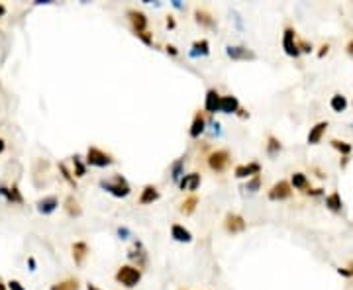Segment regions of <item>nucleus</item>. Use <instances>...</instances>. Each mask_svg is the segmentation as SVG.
Wrapping results in <instances>:
<instances>
[{
	"label": "nucleus",
	"instance_id": "bb28decb",
	"mask_svg": "<svg viewBox=\"0 0 353 290\" xmlns=\"http://www.w3.org/2000/svg\"><path fill=\"white\" fill-rule=\"evenodd\" d=\"M196 206H198V196H196V194H190V196H187L185 200L181 202V214H185V216L194 214Z\"/></svg>",
	"mask_w": 353,
	"mask_h": 290
},
{
	"label": "nucleus",
	"instance_id": "4be33fe9",
	"mask_svg": "<svg viewBox=\"0 0 353 290\" xmlns=\"http://www.w3.org/2000/svg\"><path fill=\"white\" fill-rule=\"evenodd\" d=\"M57 206H59L57 196H47V198H42L38 202V212L40 214H51V212H55Z\"/></svg>",
	"mask_w": 353,
	"mask_h": 290
},
{
	"label": "nucleus",
	"instance_id": "09e8293b",
	"mask_svg": "<svg viewBox=\"0 0 353 290\" xmlns=\"http://www.w3.org/2000/svg\"><path fill=\"white\" fill-rule=\"evenodd\" d=\"M173 6H175V8H183V4H181L179 0H175V2H173Z\"/></svg>",
	"mask_w": 353,
	"mask_h": 290
},
{
	"label": "nucleus",
	"instance_id": "ea45409f",
	"mask_svg": "<svg viewBox=\"0 0 353 290\" xmlns=\"http://www.w3.org/2000/svg\"><path fill=\"white\" fill-rule=\"evenodd\" d=\"M306 194H308V196H320V194H324V190H322V188H310Z\"/></svg>",
	"mask_w": 353,
	"mask_h": 290
},
{
	"label": "nucleus",
	"instance_id": "a18cd8bd",
	"mask_svg": "<svg viewBox=\"0 0 353 290\" xmlns=\"http://www.w3.org/2000/svg\"><path fill=\"white\" fill-rule=\"evenodd\" d=\"M87 290H102V288H98L96 284H93V282H89V284H87Z\"/></svg>",
	"mask_w": 353,
	"mask_h": 290
},
{
	"label": "nucleus",
	"instance_id": "5701e85b",
	"mask_svg": "<svg viewBox=\"0 0 353 290\" xmlns=\"http://www.w3.org/2000/svg\"><path fill=\"white\" fill-rule=\"evenodd\" d=\"M347 104H349V102H347V98H345L343 94H339V92H337V94H333V96L329 98V108L335 112V114H341V112L347 110Z\"/></svg>",
	"mask_w": 353,
	"mask_h": 290
},
{
	"label": "nucleus",
	"instance_id": "8fccbe9b",
	"mask_svg": "<svg viewBox=\"0 0 353 290\" xmlns=\"http://www.w3.org/2000/svg\"><path fill=\"white\" fill-rule=\"evenodd\" d=\"M4 147H6V143H4V139H0V153L4 151Z\"/></svg>",
	"mask_w": 353,
	"mask_h": 290
},
{
	"label": "nucleus",
	"instance_id": "0eeeda50",
	"mask_svg": "<svg viewBox=\"0 0 353 290\" xmlns=\"http://www.w3.org/2000/svg\"><path fill=\"white\" fill-rule=\"evenodd\" d=\"M282 49L288 57H298L300 55V49H298V40H296V32L294 28L286 26L284 32H282Z\"/></svg>",
	"mask_w": 353,
	"mask_h": 290
},
{
	"label": "nucleus",
	"instance_id": "a19ab883",
	"mask_svg": "<svg viewBox=\"0 0 353 290\" xmlns=\"http://www.w3.org/2000/svg\"><path fill=\"white\" fill-rule=\"evenodd\" d=\"M345 53H347L349 57H353V38L347 42V45H345Z\"/></svg>",
	"mask_w": 353,
	"mask_h": 290
},
{
	"label": "nucleus",
	"instance_id": "f8f14e48",
	"mask_svg": "<svg viewBox=\"0 0 353 290\" xmlns=\"http://www.w3.org/2000/svg\"><path fill=\"white\" fill-rule=\"evenodd\" d=\"M128 257H130V261L138 268H143L147 265V251H145V247L141 245L140 241H136L134 247L128 251Z\"/></svg>",
	"mask_w": 353,
	"mask_h": 290
},
{
	"label": "nucleus",
	"instance_id": "e433bc0d",
	"mask_svg": "<svg viewBox=\"0 0 353 290\" xmlns=\"http://www.w3.org/2000/svg\"><path fill=\"white\" fill-rule=\"evenodd\" d=\"M8 290H26V288H24L18 280H10V282H8Z\"/></svg>",
	"mask_w": 353,
	"mask_h": 290
},
{
	"label": "nucleus",
	"instance_id": "4c0bfd02",
	"mask_svg": "<svg viewBox=\"0 0 353 290\" xmlns=\"http://www.w3.org/2000/svg\"><path fill=\"white\" fill-rule=\"evenodd\" d=\"M118 235H120V239H128L130 229H128V227H118Z\"/></svg>",
	"mask_w": 353,
	"mask_h": 290
},
{
	"label": "nucleus",
	"instance_id": "ddd939ff",
	"mask_svg": "<svg viewBox=\"0 0 353 290\" xmlns=\"http://www.w3.org/2000/svg\"><path fill=\"white\" fill-rule=\"evenodd\" d=\"M328 122H318V124H314L312 128H310V132H308V137H306V141H308V145H318L320 141H322V137L326 135L328 132Z\"/></svg>",
	"mask_w": 353,
	"mask_h": 290
},
{
	"label": "nucleus",
	"instance_id": "6e6552de",
	"mask_svg": "<svg viewBox=\"0 0 353 290\" xmlns=\"http://www.w3.org/2000/svg\"><path fill=\"white\" fill-rule=\"evenodd\" d=\"M245 227H247V222L243 220V216H239V214H235V212H228L226 214V218H224V229L228 231V233H241V231H245Z\"/></svg>",
	"mask_w": 353,
	"mask_h": 290
},
{
	"label": "nucleus",
	"instance_id": "cd10ccee",
	"mask_svg": "<svg viewBox=\"0 0 353 290\" xmlns=\"http://www.w3.org/2000/svg\"><path fill=\"white\" fill-rule=\"evenodd\" d=\"M65 212L69 214V216H81L83 214V208H81V204H79V200L73 196V194H69L67 198H65Z\"/></svg>",
	"mask_w": 353,
	"mask_h": 290
},
{
	"label": "nucleus",
	"instance_id": "2f4dec72",
	"mask_svg": "<svg viewBox=\"0 0 353 290\" xmlns=\"http://www.w3.org/2000/svg\"><path fill=\"white\" fill-rule=\"evenodd\" d=\"M329 143H331V147H333V149H337V151H339V153H341V155H343V157H349V155H351V145H349L347 141H339V139H331Z\"/></svg>",
	"mask_w": 353,
	"mask_h": 290
},
{
	"label": "nucleus",
	"instance_id": "473e14b6",
	"mask_svg": "<svg viewBox=\"0 0 353 290\" xmlns=\"http://www.w3.org/2000/svg\"><path fill=\"white\" fill-rule=\"evenodd\" d=\"M73 167H75V175H77V177H85V173H87V167H85V163L81 161V157H79V155L73 157Z\"/></svg>",
	"mask_w": 353,
	"mask_h": 290
},
{
	"label": "nucleus",
	"instance_id": "72a5a7b5",
	"mask_svg": "<svg viewBox=\"0 0 353 290\" xmlns=\"http://www.w3.org/2000/svg\"><path fill=\"white\" fill-rule=\"evenodd\" d=\"M259 188H261V175L253 177V179H249L247 182H245V186H243V190H249V192H257Z\"/></svg>",
	"mask_w": 353,
	"mask_h": 290
},
{
	"label": "nucleus",
	"instance_id": "58836bf2",
	"mask_svg": "<svg viewBox=\"0 0 353 290\" xmlns=\"http://www.w3.org/2000/svg\"><path fill=\"white\" fill-rule=\"evenodd\" d=\"M220 128H222V126H220L218 122H214V124H212V130H210L212 137H214V135H220Z\"/></svg>",
	"mask_w": 353,
	"mask_h": 290
},
{
	"label": "nucleus",
	"instance_id": "de8ad7c7",
	"mask_svg": "<svg viewBox=\"0 0 353 290\" xmlns=\"http://www.w3.org/2000/svg\"><path fill=\"white\" fill-rule=\"evenodd\" d=\"M6 288H8V284H4V280L0 278V290H6Z\"/></svg>",
	"mask_w": 353,
	"mask_h": 290
},
{
	"label": "nucleus",
	"instance_id": "20e7f679",
	"mask_svg": "<svg viewBox=\"0 0 353 290\" xmlns=\"http://www.w3.org/2000/svg\"><path fill=\"white\" fill-rule=\"evenodd\" d=\"M206 163H208V169L214 171V173H224L230 163H232V155L228 149H214L210 155L206 157Z\"/></svg>",
	"mask_w": 353,
	"mask_h": 290
},
{
	"label": "nucleus",
	"instance_id": "393cba45",
	"mask_svg": "<svg viewBox=\"0 0 353 290\" xmlns=\"http://www.w3.org/2000/svg\"><path fill=\"white\" fill-rule=\"evenodd\" d=\"M81 288V284H79V278H75V276H67L65 280H59V282H55L53 286L49 290H79Z\"/></svg>",
	"mask_w": 353,
	"mask_h": 290
},
{
	"label": "nucleus",
	"instance_id": "c85d7f7f",
	"mask_svg": "<svg viewBox=\"0 0 353 290\" xmlns=\"http://www.w3.org/2000/svg\"><path fill=\"white\" fill-rule=\"evenodd\" d=\"M265 149H267V155L269 157H277L281 153L282 145L275 135H269V137H267V143H265Z\"/></svg>",
	"mask_w": 353,
	"mask_h": 290
},
{
	"label": "nucleus",
	"instance_id": "a878e982",
	"mask_svg": "<svg viewBox=\"0 0 353 290\" xmlns=\"http://www.w3.org/2000/svg\"><path fill=\"white\" fill-rule=\"evenodd\" d=\"M190 55H192V57H198V55H200V57H206V55H210V44H208V40L194 42Z\"/></svg>",
	"mask_w": 353,
	"mask_h": 290
},
{
	"label": "nucleus",
	"instance_id": "39448f33",
	"mask_svg": "<svg viewBox=\"0 0 353 290\" xmlns=\"http://www.w3.org/2000/svg\"><path fill=\"white\" fill-rule=\"evenodd\" d=\"M114 163V157L98 147H89L87 149V165L91 167H98V169H104V167H110Z\"/></svg>",
	"mask_w": 353,
	"mask_h": 290
},
{
	"label": "nucleus",
	"instance_id": "9d476101",
	"mask_svg": "<svg viewBox=\"0 0 353 290\" xmlns=\"http://www.w3.org/2000/svg\"><path fill=\"white\" fill-rule=\"evenodd\" d=\"M226 55L230 57V59H234V61H253L255 59V53L249 49V47H245V45H228L226 47Z\"/></svg>",
	"mask_w": 353,
	"mask_h": 290
},
{
	"label": "nucleus",
	"instance_id": "7c9ffc66",
	"mask_svg": "<svg viewBox=\"0 0 353 290\" xmlns=\"http://www.w3.org/2000/svg\"><path fill=\"white\" fill-rule=\"evenodd\" d=\"M183 167H185V159H179V161H175L173 163V167H171V179L175 180L177 184L181 182V179L185 177L183 175Z\"/></svg>",
	"mask_w": 353,
	"mask_h": 290
},
{
	"label": "nucleus",
	"instance_id": "c9c22d12",
	"mask_svg": "<svg viewBox=\"0 0 353 290\" xmlns=\"http://www.w3.org/2000/svg\"><path fill=\"white\" fill-rule=\"evenodd\" d=\"M298 49H300V53H312V44H308L304 40H298Z\"/></svg>",
	"mask_w": 353,
	"mask_h": 290
},
{
	"label": "nucleus",
	"instance_id": "9b49d317",
	"mask_svg": "<svg viewBox=\"0 0 353 290\" xmlns=\"http://www.w3.org/2000/svg\"><path fill=\"white\" fill-rule=\"evenodd\" d=\"M204 132H206V116H204V112L198 110L194 114V118H192V124L188 128V135L192 139H198Z\"/></svg>",
	"mask_w": 353,
	"mask_h": 290
},
{
	"label": "nucleus",
	"instance_id": "49530a36",
	"mask_svg": "<svg viewBox=\"0 0 353 290\" xmlns=\"http://www.w3.org/2000/svg\"><path fill=\"white\" fill-rule=\"evenodd\" d=\"M4 14H6V6H4V4H0V18H2Z\"/></svg>",
	"mask_w": 353,
	"mask_h": 290
},
{
	"label": "nucleus",
	"instance_id": "4468645a",
	"mask_svg": "<svg viewBox=\"0 0 353 290\" xmlns=\"http://www.w3.org/2000/svg\"><path fill=\"white\" fill-rule=\"evenodd\" d=\"M200 182H202V177H200V173H188V175H185L183 179H181V182H179V188L185 192H196L198 190V186H200Z\"/></svg>",
	"mask_w": 353,
	"mask_h": 290
},
{
	"label": "nucleus",
	"instance_id": "f3484780",
	"mask_svg": "<svg viewBox=\"0 0 353 290\" xmlns=\"http://www.w3.org/2000/svg\"><path fill=\"white\" fill-rule=\"evenodd\" d=\"M159 198H161V194H159L157 186H155V184H145V186L141 188V194H140V198H138V202L143 206V204H153V202H157Z\"/></svg>",
	"mask_w": 353,
	"mask_h": 290
},
{
	"label": "nucleus",
	"instance_id": "c03bdc74",
	"mask_svg": "<svg viewBox=\"0 0 353 290\" xmlns=\"http://www.w3.org/2000/svg\"><path fill=\"white\" fill-rule=\"evenodd\" d=\"M328 49H329V45H328V44H326V45H322V51L318 53V57H324V55L328 53Z\"/></svg>",
	"mask_w": 353,
	"mask_h": 290
},
{
	"label": "nucleus",
	"instance_id": "b1692460",
	"mask_svg": "<svg viewBox=\"0 0 353 290\" xmlns=\"http://www.w3.org/2000/svg\"><path fill=\"white\" fill-rule=\"evenodd\" d=\"M326 206H328V210L335 212V214H339V212H341V208H343V200H341V196H339V192H337V190H333L331 194L326 196Z\"/></svg>",
	"mask_w": 353,
	"mask_h": 290
},
{
	"label": "nucleus",
	"instance_id": "dca6fc26",
	"mask_svg": "<svg viewBox=\"0 0 353 290\" xmlns=\"http://www.w3.org/2000/svg\"><path fill=\"white\" fill-rule=\"evenodd\" d=\"M220 104H222V96L216 89H210L204 96V112L208 114H216L220 112Z\"/></svg>",
	"mask_w": 353,
	"mask_h": 290
},
{
	"label": "nucleus",
	"instance_id": "2eb2a0df",
	"mask_svg": "<svg viewBox=\"0 0 353 290\" xmlns=\"http://www.w3.org/2000/svg\"><path fill=\"white\" fill-rule=\"evenodd\" d=\"M194 20H196V24H198L200 28H206V30H214V28H216V20H214V16H212L206 8L196 6V8H194Z\"/></svg>",
	"mask_w": 353,
	"mask_h": 290
},
{
	"label": "nucleus",
	"instance_id": "f03ea898",
	"mask_svg": "<svg viewBox=\"0 0 353 290\" xmlns=\"http://www.w3.org/2000/svg\"><path fill=\"white\" fill-rule=\"evenodd\" d=\"M98 184H100L102 190H106L108 194H112V196H116V198H126V196H130V192H132L130 182L124 179L122 175H114L110 180L102 179Z\"/></svg>",
	"mask_w": 353,
	"mask_h": 290
},
{
	"label": "nucleus",
	"instance_id": "79ce46f5",
	"mask_svg": "<svg viewBox=\"0 0 353 290\" xmlns=\"http://www.w3.org/2000/svg\"><path fill=\"white\" fill-rule=\"evenodd\" d=\"M165 49H167V53H171V55H179V51H177V47H175V45H167Z\"/></svg>",
	"mask_w": 353,
	"mask_h": 290
},
{
	"label": "nucleus",
	"instance_id": "a211bd4d",
	"mask_svg": "<svg viewBox=\"0 0 353 290\" xmlns=\"http://www.w3.org/2000/svg\"><path fill=\"white\" fill-rule=\"evenodd\" d=\"M171 237L175 241H179V243H190L192 241V233L188 231L185 225H181V223H173L171 225Z\"/></svg>",
	"mask_w": 353,
	"mask_h": 290
},
{
	"label": "nucleus",
	"instance_id": "412c9836",
	"mask_svg": "<svg viewBox=\"0 0 353 290\" xmlns=\"http://www.w3.org/2000/svg\"><path fill=\"white\" fill-rule=\"evenodd\" d=\"M290 186L294 188V190H300L302 194H306L308 190H310V180L306 177L304 173H292V177H290Z\"/></svg>",
	"mask_w": 353,
	"mask_h": 290
},
{
	"label": "nucleus",
	"instance_id": "aec40b11",
	"mask_svg": "<svg viewBox=\"0 0 353 290\" xmlns=\"http://www.w3.org/2000/svg\"><path fill=\"white\" fill-rule=\"evenodd\" d=\"M220 112H224V114H237V112H239V100L235 98L234 94H226V96H222Z\"/></svg>",
	"mask_w": 353,
	"mask_h": 290
},
{
	"label": "nucleus",
	"instance_id": "f257e3e1",
	"mask_svg": "<svg viewBox=\"0 0 353 290\" xmlns=\"http://www.w3.org/2000/svg\"><path fill=\"white\" fill-rule=\"evenodd\" d=\"M126 16H128V22L132 26V32L140 38L141 42L145 45L153 44V38H151L149 32H147V16H145V12H141L138 8H130V10L126 12Z\"/></svg>",
	"mask_w": 353,
	"mask_h": 290
},
{
	"label": "nucleus",
	"instance_id": "7ed1b4c3",
	"mask_svg": "<svg viewBox=\"0 0 353 290\" xmlns=\"http://www.w3.org/2000/svg\"><path fill=\"white\" fill-rule=\"evenodd\" d=\"M114 278L118 284L126 288H136L141 280V268H138L136 265H120Z\"/></svg>",
	"mask_w": 353,
	"mask_h": 290
},
{
	"label": "nucleus",
	"instance_id": "423d86ee",
	"mask_svg": "<svg viewBox=\"0 0 353 290\" xmlns=\"http://www.w3.org/2000/svg\"><path fill=\"white\" fill-rule=\"evenodd\" d=\"M292 196V186L288 180H279L275 182L269 190H267V198L273 202H281V200H288Z\"/></svg>",
	"mask_w": 353,
	"mask_h": 290
},
{
	"label": "nucleus",
	"instance_id": "6ab92c4d",
	"mask_svg": "<svg viewBox=\"0 0 353 290\" xmlns=\"http://www.w3.org/2000/svg\"><path fill=\"white\" fill-rule=\"evenodd\" d=\"M71 251H73V259H75V263L77 265H83L85 263V259L89 257V245H87V241H75L73 247H71Z\"/></svg>",
	"mask_w": 353,
	"mask_h": 290
},
{
	"label": "nucleus",
	"instance_id": "37998d69",
	"mask_svg": "<svg viewBox=\"0 0 353 290\" xmlns=\"http://www.w3.org/2000/svg\"><path fill=\"white\" fill-rule=\"evenodd\" d=\"M177 24H175V18L173 16H167V28H175Z\"/></svg>",
	"mask_w": 353,
	"mask_h": 290
},
{
	"label": "nucleus",
	"instance_id": "c756f323",
	"mask_svg": "<svg viewBox=\"0 0 353 290\" xmlns=\"http://www.w3.org/2000/svg\"><path fill=\"white\" fill-rule=\"evenodd\" d=\"M0 194L6 196V200L8 202H22V194L18 192L16 186H12V188H8V186H0Z\"/></svg>",
	"mask_w": 353,
	"mask_h": 290
},
{
	"label": "nucleus",
	"instance_id": "f704fd0d",
	"mask_svg": "<svg viewBox=\"0 0 353 290\" xmlns=\"http://www.w3.org/2000/svg\"><path fill=\"white\" fill-rule=\"evenodd\" d=\"M59 171L63 173V179L67 180V182H69L71 186H77V182H75V179H73V175H71V173H69V169H67V167H65L63 163L59 165Z\"/></svg>",
	"mask_w": 353,
	"mask_h": 290
},
{
	"label": "nucleus",
	"instance_id": "1a4fd4ad",
	"mask_svg": "<svg viewBox=\"0 0 353 290\" xmlns=\"http://www.w3.org/2000/svg\"><path fill=\"white\" fill-rule=\"evenodd\" d=\"M261 163L257 161H251V163H243V165H237L234 169V177L235 179H253V177H257L261 175Z\"/></svg>",
	"mask_w": 353,
	"mask_h": 290
}]
</instances>
